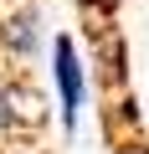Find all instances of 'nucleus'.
Masks as SVG:
<instances>
[{
    "label": "nucleus",
    "mask_w": 149,
    "mask_h": 154,
    "mask_svg": "<svg viewBox=\"0 0 149 154\" xmlns=\"http://www.w3.org/2000/svg\"><path fill=\"white\" fill-rule=\"evenodd\" d=\"M113 154H149V139H134V134H129V139H118Z\"/></svg>",
    "instance_id": "obj_4"
},
{
    "label": "nucleus",
    "mask_w": 149,
    "mask_h": 154,
    "mask_svg": "<svg viewBox=\"0 0 149 154\" xmlns=\"http://www.w3.org/2000/svg\"><path fill=\"white\" fill-rule=\"evenodd\" d=\"M46 51V31H41V11L31 5V0H21V5H11L5 16H0V57L5 62H36Z\"/></svg>",
    "instance_id": "obj_2"
},
{
    "label": "nucleus",
    "mask_w": 149,
    "mask_h": 154,
    "mask_svg": "<svg viewBox=\"0 0 149 154\" xmlns=\"http://www.w3.org/2000/svg\"><path fill=\"white\" fill-rule=\"evenodd\" d=\"M16 72H5L0 67V144L5 139H16Z\"/></svg>",
    "instance_id": "obj_3"
},
{
    "label": "nucleus",
    "mask_w": 149,
    "mask_h": 154,
    "mask_svg": "<svg viewBox=\"0 0 149 154\" xmlns=\"http://www.w3.org/2000/svg\"><path fill=\"white\" fill-rule=\"evenodd\" d=\"M51 98H57V123L67 134H77L82 108H88V67H82V51L67 31L51 36Z\"/></svg>",
    "instance_id": "obj_1"
}]
</instances>
